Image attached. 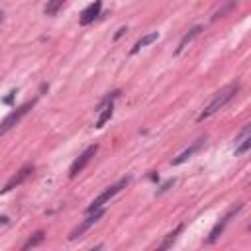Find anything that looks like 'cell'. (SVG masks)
Instances as JSON below:
<instances>
[{"mask_svg": "<svg viewBox=\"0 0 251 251\" xmlns=\"http://www.w3.org/2000/svg\"><path fill=\"white\" fill-rule=\"evenodd\" d=\"M239 92V82H231V84H227V86H224L222 90H218L216 94H214V98L206 104V108L200 112V116H198V122H202V120H206V118H210L212 114H216L218 110H222L235 94Z\"/></svg>", "mask_w": 251, "mask_h": 251, "instance_id": "obj_1", "label": "cell"}, {"mask_svg": "<svg viewBox=\"0 0 251 251\" xmlns=\"http://www.w3.org/2000/svg\"><path fill=\"white\" fill-rule=\"evenodd\" d=\"M129 180H131V176H124V178H120L116 184H112V186H108L104 192H100V194L90 202V206L86 208V214H88V212H94V210H98V208H104V204H108L110 198H114L122 188H126V186L129 184Z\"/></svg>", "mask_w": 251, "mask_h": 251, "instance_id": "obj_2", "label": "cell"}, {"mask_svg": "<svg viewBox=\"0 0 251 251\" xmlns=\"http://www.w3.org/2000/svg\"><path fill=\"white\" fill-rule=\"evenodd\" d=\"M33 104H35V100L25 102L24 106H20V108L12 110V112H10V114L0 122V137H2L6 131H10V129H12V127H14V126H16V124H18V122H20V120H22V118L31 110V108H33Z\"/></svg>", "mask_w": 251, "mask_h": 251, "instance_id": "obj_3", "label": "cell"}, {"mask_svg": "<svg viewBox=\"0 0 251 251\" xmlns=\"http://www.w3.org/2000/svg\"><path fill=\"white\" fill-rule=\"evenodd\" d=\"M118 94H120V90H114V92H110L102 102H100V106H98V118H96V127H102L110 118H112V112H114V100L118 98Z\"/></svg>", "mask_w": 251, "mask_h": 251, "instance_id": "obj_4", "label": "cell"}, {"mask_svg": "<svg viewBox=\"0 0 251 251\" xmlns=\"http://www.w3.org/2000/svg\"><path fill=\"white\" fill-rule=\"evenodd\" d=\"M96 151H98V145H96V143H94V145H90V147H86V149H84V151H82V153L73 161V165H71V169H69V176H71V178H75V176H76V175H78V173L88 165V161L94 157V153H96Z\"/></svg>", "mask_w": 251, "mask_h": 251, "instance_id": "obj_5", "label": "cell"}, {"mask_svg": "<svg viewBox=\"0 0 251 251\" xmlns=\"http://www.w3.org/2000/svg\"><path fill=\"white\" fill-rule=\"evenodd\" d=\"M104 212H106L104 208H98V210H94V212H88L86 220H84V222H82L80 226H76V227H75V229L71 231L69 239H76V237H80V235H82V233H84L86 229H90V227H92V226H94V224H96V222H98V220H100V218L104 216Z\"/></svg>", "mask_w": 251, "mask_h": 251, "instance_id": "obj_6", "label": "cell"}, {"mask_svg": "<svg viewBox=\"0 0 251 251\" xmlns=\"http://www.w3.org/2000/svg\"><path fill=\"white\" fill-rule=\"evenodd\" d=\"M239 210H241V204H235V206H233V208H231V210H229V212H227V214H226V216H224V218H222V220H220V222H218V224L212 227V231H210V237L206 239V243H214V241L220 237V233L224 231V227L229 224V220H231V218H233V216H235Z\"/></svg>", "mask_w": 251, "mask_h": 251, "instance_id": "obj_7", "label": "cell"}, {"mask_svg": "<svg viewBox=\"0 0 251 251\" xmlns=\"http://www.w3.org/2000/svg\"><path fill=\"white\" fill-rule=\"evenodd\" d=\"M31 175H33V167H31V165H27V167L20 169V171H18V173H16V175H14V176H12V178H10L6 184H4V188H2L0 192H8V190H12V188L20 186V184H22L24 180H27Z\"/></svg>", "mask_w": 251, "mask_h": 251, "instance_id": "obj_8", "label": "cell"}, {"mask_svg": "<svg viewBox=\"0 0 251 251\" xmlns=\"http://www.w3.org/2000/svg\"><path fill=\"white\" fill-rule=\"evenodd\" d=\"M100 10H102V0H94L92 4H88L84 10H82V14H80V25H88V24H92L98 16H100Z\"/></svg>", "mask_w": 251, "mask_h": 251, "instance_id": "obj_9", "label": "cell"}, {"mask_svg": "<svg viewBox=\"0 0 251 251\" xmlns=\"http://www.w3.org/2000/svg\"><path fill=\"white\" fill-rule=\"evenodd\" d=\"M249 147H251V127L245 126V127L241 129V133L235 137V155L247 153Z\"/></svg>", "mask_w": 251, "mask_h": 251, "instance_id": "obj_10", "label": "cell"}, {"mask_svg": "<svg viewBox=\"0 0 251 251\" xmlns=\"http://www.w3.org/2000/svg\"><path fill=\"white\" fill-rule=\"evenodd\" d=\"M204 143H206V137H200V139H198V141H194L188 149H184L180 155H176V157L171 161V165H180V163H184V161H186V159H190L196 151H200V149L204 147Z\"/></svg>", "mask_w": 251, "mask_h": 251, "instance_id": "obj_11", "label": "cell"}, {"mask_svg": "<svg viewBox=\"0 0 251 251\" xmlns=\"http://www.w3.org/2000/svg\"><path fill=\"white\" fill-rule=\"evenodd\" d=\"M200 31H202V25H194V27H190V29L180 37L178 47H176V53H180V51H182V49H184V47H186V45H188V43H190V41H192Z\"/></svg>", "mask_w": 251, "mask_h": 251, "instance_id": "obj_12", "label": "cell"}, {"mask_svg": "<svg viewBox=\"0 0 251 251\" xmlns=\"http://www.w3.org/2000/svg\"><path fill=\"white\" fill-rule=\"evenodd\" d=\"M157 37H159V33H157V31H151V33L143 35V37H141V39H139V41H137V43H135V45L131 47V51H129V53H131V55H135V53H137V51H139L141 47H145V45L153 43V41H155Z\"/></svg>", "mask_w": 251, "mask_h": 251, "instance_id": "obj_13", "label": "cell"}, {"mask_svg": "<svg viewBox=\"0 0 251 251\" xmlns=\"http://www.w3.org/2000/svg\"><path fill=\"white\" fill-rule=\"evenodd\" d=\"M182 227H184V226H182V224H178V226H176V227H175L171 233H167V237H165V241L159 245V249H169V247H171V245L176 241V237H178V233L182 231Z\"/></svg>", "mask_w": 251, "mask_h": 251, "instance_id": "obj_14", "label": "cell"}, {"mask_svg": "<svg viewBox=\"0 0 251 251\" xmlns=\"http://www.w3.org/2000/svg\"><path fill=\"white\" fill-rule=\"evenodd\" d=\"M65 2H67V0H47V4H45V8H43V14H45V16H55V14L63 8Z\"/></svg>", "mask_w": 251, "mask_h": 251, "instance_id": "obj_15", "label": "cell"}, {"mask_svg": "<svg viewBox=\"0 0 251 251\" xmlns=\"http://www.w3.org/2000/svg\"><path fill=\"white\" fill-rule=\"evenodd\" d=\"M235 6H237V2H235V0H227V2H226V4H224V6L220 8V10H216V12H214V16H212V20L216 22L218 18H224V16H226L227 12H231V10L235 8Z\"/></svg>", "mask_w": 251, "mask_h": 251, "instance_id": "obj_16", "label": "cell"}, {"mask_svg": "<svg viewBox=\"0 0 251 251\" xmlns=\"http://www.w3.org/2000/svg\"><path fill=\"white\" fill-rule=\"evenodd\" d=\"M43 239H45V233H43V231L39 229V231H35V233H33V237H29V239H27V241L24 243V249H29V247H35V245H37V243H41Z\"/></svg>", "mask_w": 251, "mask_h": 251, "instance_id": "obj_17", "label": "cell"}, {"mask_svg": "<svg viewBox=\"0 0 251 251\" xmlns=\"http://www.w3.org/2000/svg\"><path fill=\"white\" fill-rule=\"evenodd\" d=\"M173 184H175V178H171V180H167V182H165V184H163V186H161V188H159L157 192L161 194V192H165V190H169V188H171Z\"/></svg>", "mask_w": 251, "mask_h": 251, "instance_id": "obj_18", "label": "cell"}, {"mask_svg": "<svg viewBox=\"0 0 251 251\" xmlns=\"http://www.w3.org/2000/svg\"><path fill=\"white\" fill-rule=\"evenodd\" d=\"M124 31H126V27H120V29H118V33H116V39H118V37H120Z\"/></svg>", "mask_w": 251, "mask_h": 251, "instance_id": "obj_19", "label": "cell"}, {"mask_svg": "<svg viewBox=\"0 0 251 251\" xmlns=\"http://www.w3.org/2000/svg\"><path fill=\"white\" fill-rule=\"evenodd\" d=\"M2 16H4V14H2V12H0V22H2Z\"/></svg>", "mask_w": 251, "mask_h": 251, "instance_id": "obj_20", "label": "cell"}]
</instances>
